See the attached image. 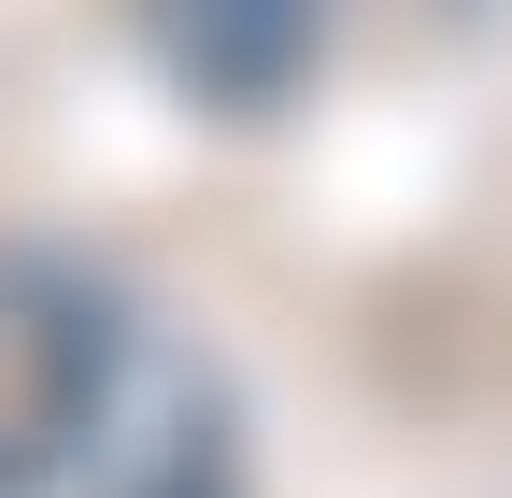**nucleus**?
Returning <instances> with one entry per match:
<instances>
[{"label":"nucleus","mask_w":512,"mask_h":498,"mask_svg":"<svg viewBox=\"0 0 512 498\" xmlns=\"http://www.w3.org/2000/svg\"><path fill=\"white\" fill-rule=\"evenodd\" d=\"M299 43H313V0H200V72H228V86L285 72Z\"/></svg>","instance_id":"f257e3e1"}]
</instances>
